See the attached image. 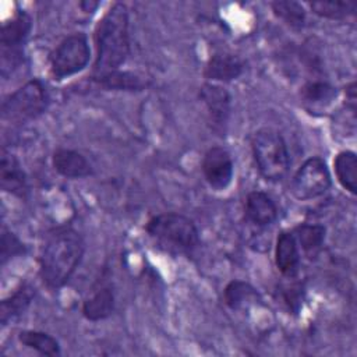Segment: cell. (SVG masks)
Listing matches in <instances>:
<instances>
[{
  "label": "cell",
  "mask_w": 357,
  "mask_h": 357,
  "mask_svg": "<svg viewBox=\"0 0 357 357\" xmlns=\"http://www.w3.org/2000/svg\"><path fill=\"white\" fill-rule=\"evenodd\" d=\"M85 252V243L81 233L70 225L50 229L42 243L38 265L39 278L52 290L66 286Z\"/></svg>",
  "instance_id": "cell-1"
},
{
  "label": "cell",
  "mask_w": 357,
  "mask_h": 357,
  "mask_svg": "<svg viewBox=\"0 0 357 357\" xmlns=\"http://www.w3.org/2000/svg\"><path fill=\"white\" fill-rule=\"evenodd\" d=\"M95 60L91 75L120 70L131 53L130 15L124 3H113L93 29Z\"/></svg>",
  "instance_id": "cell-2"
},
{
  "label": "cell",
  "mask_w": 357,
  "mask_h": 357,
  "mask_svg": "<svg viewBox=\"0 0 357 357\" xmlns=\"http://www.w3.org/2000/svg\"><path fill=\"white\" fill-rule=\"evenodd\" d=\"M146 234L172 254H192L199 243V230L192 219L178 212L153 215L145 223Z\"/></svg>",
  "instance_id": "cell-3"
},
{
  "label": "cell",
  "mask_w": 357,
  "mask_h": 357,
  "mask_svg": "<svg viewBox=\"0 0 357 357\" xmlns=\"http://www.w3.org/2000/svg\"><path fill=\"white\" fill-rule=\"evenodd\" d=\"M251 152L259 174L268 181H280L289 172L290 155L283 135L264 127L254 132L251 138Z\"/></svg>",
  "instance_id": "cell-4"
},
{
  "label": "cell",
  "mask_w": 357,
  "mask_h": 357,
  "mask_svg": "<svg viewBox=\"0 0 357 357\" xmlns=\"http://www.w3.org/2000/svg\"><path fill=\"white\" fill-rule=\"evenodd\" d=\"M49 103L50 96L45 82L32 78L3 99L1 119L11 124H25L42 116Z\"/></svg>",
  "instance_id": "cell-5"
},
{
  "label": "cell",
  "mask_w": 357,
  "mask_h": 357,
  "mask_svg": "<svg viewBox=\"0 0 357 357\" xmlns=\"http://www.w3.org/2000/svg\"><path fill=\"white\" fill-rule=\"evenodd\" d=\"M91 60L88 36L84 32H73L64 36L49 53V75L53 81H63L86 68Z\"/></svg>",
  "instance_id": "cell-6"
},
{
  "label": "cell",
  "mask_w": 357,
  "mask_h": 357,
  "mask_svg": "<svg viewBox=\"0 0 357 357\" xmlns=\"http://www.w3.org/2000/svg\"><path fill=\"white\" fill-rule=\"evenodd\" d=\"M32 31V18L25 10H17L14 15L1 25V75L6 78L24 60V46Z\"/></svg>",
  "instance_id": "cell-7"
},
{
  "label": "cell",
  "mask_w": 357,
  "mask_h": 357,
  "mask_svg": "<svg viewBox=\"0 0 357 357\" xmlns=\"http://www.w3.org/2000/svg\"><path fill=\"white\" fill-rule=\"evenodd\" d=\"M332 185L329 167L321 156L305 159L291 178V194L300 201L322 197Z\"/></svg>",
  "instance_id": "cell-8"
},
{
  "label": "cell",
  "mask_w": 357,
  "mask_h": 357,
  "mask_svg": "<svg viewBox=\"0 0 357 357\" xmlns=\"http://www.w3.org/2000/svg\"><path fill=\"white\" fill-rule=\"evenodd\" d=\"M201 172L211 188L215 191L226 190L231 184L234 173L230 152L223 146H211L202 156Z\"/></svg>",
  "instance_id": "cell-9"
},
{
  "label": "cell",
  "mask_w": 357,
  "mask_h": 357,
  "mask_svg": "<svg viewBox=\"0 0 357 357\" xmlns=\"http://www.w3.org/2000/svg\"><path fill=\"white\" fill-rule=\"evenodd\" d=\"M198 96L204 103L208 114V120L213 131L219 134L225 132L230 112H231V95L219 84L205 82L198 91Z\"/></svg>",
  "instance_id": "cell-10"
},
{
  "label": "cell",
  "mask_w": 357,
  "mask_h": 357,
  "mask_svg": "<svg viewBox=\"0 0 357 357\" xmlns=\"http://www.w3.org/2000/svg\"><path fill=\"white\" fill-rule=\"evenodd\" d=\"M114 290L112 283L106 282L103 278L99 279L89 294L84 298L81 305V314L85 319L98 322L109 318L114 311Z\"/></svg>",
  "instance_id": "cell-11"
},
{
  "label": "cell",
  "mask_w": 357,
  "mask_h": 357,
  "mask_svg": "<svg viewBox=\"0 0 357 357\" xmlns=\"http://www.w3.org/2000/svg\"><path fill=\"white\" fill-rule=\"evenodd\" d=\"M0 184L3 191L18 199H26L29 195L26 174L18 158L6 148H1L0 156Z\"/></svg>",
  "instance_id": "cell-12"
},
{
  "label": "cell",
  "mask_w": 357,
  "mask_h": 357,
  "mask_svg": "<svg viewBox=\"0 0 357 357\" xmlns=\"http://www.w3.org/2000/svg\"><path fill=\"white\" fill-rule=\"evenodd\" d=\"M244 67L240 56L230 52H216L208 59L202 74L208 82H231L244 73Z\"/></svg>",
  "instance_id": "cell-13"
},
{
  "label": "cell",
  "mask_w": 357,
  "mask_h": 357,
  "mask_svg": "<svg viewBox=\"0 0 357 357\" xmlns=\"http://www.w3.org/2000/svg\"><path fill=\"white\" fill-rule=\"evenodd\" d=\"M275 265L282 276L287 279H294L300 272V247L290 230H283L276 237Z\"/></svg>",
  "instance_id": "cell-14"
},
{
  "label": "cell",
  "mask_w": 357,
  "mask_h": 357,
  "mask_svg": "<svg viewBox=\"0 0 357 357\" xmlns=\"http://www.w3.org/2000/svg\"><path fill=\"white\" fill-rule=\"evenodd\" d=\"M278 205L272 197L264 191L254 190L247 194L244 204V218L257 227H268L276 222Z\"/></svg>",
  "instance_id": "cell-15"
},
{
  "label": "cell",
  "mask_w": 357,
  "mask_h": 357,
  "mask_svg": "<svg viewBox=\"0 0 357 357\" xmlns=\"http://www.w3.org/2000/svg\"><path fill=\"white\" fill-rule=\"evenodd\" d=\"M52 166L66 178H84L93 174L89 160L75 149L57 148L52 155Z\"/></svg>",
  "instance_id": "cell-16"
},
{
  "label": "cell",
  "mask_w": 357,
  "mask_h": 357,
  "mask_svg": "<svg viewBox=\"0 0 357 357\" xmlns=\"http://www.w3.org/2000/svg\"><path fill=\"white\" fill-rule=\"evenodd\" d=\"M91 82L105 91H128L139 92L148 86V82L131 71H110L102 75H91Z\"/></svg>",
  "instance_id": "cell-17"
},
{
  "label": "cell",
  "mask_w": 357,
  "mask_h": 357,
  "mask_svg": "<svg viewBox=\"0 0 357 357\" xmlns=\"http://www.w3.org/2000/svg\"><path fill=\"white\" fill-rule=\"evenodd\" d=\"M35 294H36L35 287L31 283L24 282L8 297L3 298V301L0 304L1 325L4 326L8 322L21 317L29 308L31 303L35 298Z\"/></svg>",
  "instance_id": "cell-18"
},
{
  "label": "cell",
  "mask_w": 357,
  "mask_h": 357,
  "mask_svg": "<svg viewBox=\"0 0 357 357\" xmlns=\"http://www.w3.org/2000/svg\"><path fill=\"white\" fill-rule=\"evenodd\" d=\"M300 95L307 110L322 112L336 99L337 89L328 81L311 79L301 86Z\"/></svg>",
  "instance_id": "cell-19"
},
{
  "label": "cell",
  "mask_w": 357,
  "mask_h": 357,
  "mask_svg": "<svg viewBox=\"0 0 357 357\" xmlns=\"http://www.w3.org/2000/svg\"><path fill=\"white\" fill-rule=\"evenodd\" d=\"M333 170L337 183L349 194L357 192V155L350 149L337 152L333 159Z\"/></svg>",
  "instance_id": "cell-20"
},
{
  "label": "cell",
  "mask_w": 357,
  "mask_h": 357,
  "mask_svg": "<svg viewBox=\"0 0 357 357\" xmlns=\"http://www.w3.org/2000/svg\"><path fill=\"white\" fill-rule=\"evenodd\" d=\"M223 300L230 310L237 311L261 301V296L248 282L233 279L223 290Z\"/></svg>",
  "instance_id": "cell-21"
},
{
  "label": "cell",
  "mask_w": 357,
  "mask_h": 357,
  "mask_svg": "<svg viewBox=\"0 0 357 357\" xmlns=\"http://www.w3.org/2000/svg\"><path fill=\"white\" fill-rule=\"evenodd\" d=\"M291 233L296 237L298 247L310 257H315L324 247L326 229L319 223H300L297 225Z\"/></svg>",
  "instance_id": "cell-22"
},
{
  "label": "cell",
  "mask_w": 357,
  "mask_h": 357,
  "mask_svg": "<svg viewBox=\"0 0 357 357\" xmlns=\"http://www.w3.org/2000/svg\"><path fill=\"white\" fill-rule=\"evenodd\" d=\"M269 6L275 17L283 21L289 28L301 31L305 26L307 13L301 3L294 0H276L271 1Z\"/></svg>",
  "instance_id": "cell-23"
},
{
  "label": "cell",
  "mask_w": 357,
  "mask_h": 357,
  "mask_svg": "<svg viewBox=\"0 0 357 357\" xmlns=\"http://www.w3.org/2000/svg\"><path fill=\"white\" fill-rule=\"evenodd\" d=\"M18 342L28 347L35 350L36 353L42 356H59L60 354V343L59 340L42 331H33V329H24L18 333Z\"/></svg>",
  "instance_id": "cell-24"
},
{
  "label": "cell",
  "mask_w": 357,
  "mask_h": 357,
  "mask_svg": "<svg viewBox=\"0 0 357 357\" xmlns=\"http://www.w3.org/2000/svg\"><path fill=\"white\" fill-rule=\"evenodd\" d=\"M308 6L315 15L332 21L347 20L357 10V4L353 1H311Z\"/></svg>",
  "instance_id": "cell-25"
},
{
  "label": "cell",
  "mask_w": 357,
  "mask_h": 357,
  "mask_svg": "<svg viewBox=\"0 0 357 357\" xmlns=\"http://www.w3.org/2000/svg\"><path fill=\"white\" fill-rule=\"evenodd\" d=\"M26 254V245L18 238L17 234H14L11 230H8L6 226L1 227V265H6L8 259H13L14 257H21Z\"/></svg>",
  "instance_id": "cell-26"
},
{
  "label": "cell",
  "mask_w": 357,
  "mask_h": 357,
  "mask_svg": "<svg viewBox=\"0 0 357 357\" xmlns=\"http://www.w3.org/2000/svg\"><path fill=\"white\" fill-rule=\"evenodd\" d=\"M279 293H280L282 303L286 305V308L290 312L297 314L300 311V308H301L303 298H304V287H303V284L298 283V282H293L290 284L280 286L279 287Z\"/></svg>",
  "instance_id": "cell-27"
},
{
  "label": "cell",
  "mask_w": 357,
  "mask_h": 357,
  "mask_svg": "<svg viewBox=\"0 0 357 357\" xmlns=\"http://www.w3.org/2000/svg\"><path fill=\"white\" fill-rule=\"evenodd\" d=\"M98 6H99V3H98V1H93V3H92V1H81V3H79L81 10H82V11H85V13L96 10V8H98Z\"/></svg>",
  "instance_id": "cell-28"
}]
</instances>
